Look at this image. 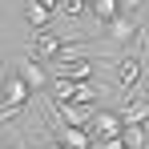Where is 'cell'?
<instances>
[{
	"instance_id": "cell-17",
	"label": "cell",
	"mask_w": 149,
	"mask_h": 149,
	"mask_svg": "<svg viewBox=\"0 0 149 149\" xmlns=\"http://www.w3.org/2000/svg\"><path fill=\"white\" fill-rule=\"evenodd\" d=\"M40 149H61V141H56V137H49V141H45Z\"/></svg>"
},
{
	"instance_id": "cell-14",
	"label": "cell",
	"mask_w": 149,
	"mask_h": 149,
	"mask_svg": "<svg viewBox=\"0 0 149 149\" xmlns=\"http://www.w3.org/2000/svg\"><path fill=\"white\" fill-rule=\"evenodd\" d=\"M141 4H145V0H121V12H125V16H137Z\"/></svg>"
},
{
	"instance_id": "cell-5",
	"label": "cell",
	"mask_w": 149,
	"mask_h": 149,
	"mask_svg": "<svg viewBox=\"0 0 149 149\" xmlns=\"http://www.w3.org/2000/svg\"><path fill=\"white\" fill-rule=\"evenodd\" d=\"M52 137H56V141H61L65 149H97L93 133H89V129H77V125H61Z\"/></svg>"
},
{
	"instance_id": "cell-6",
	"label": "cell",
	"mask_w": 149,
	"mask_h": 149,
	"mask_svg": "<svg viewBox=\"0 0 149 149\" xmlns=\"http://www.w3.org/2000/svg\"><path fill=\"white\" fill-rule=\"evenodd\" d=\"M113 81L121 85V89H133L137 81H141V56L133 52V56H121L117 65H113Z\"/></svg>"
},
{
	"instance_id": "cell-13",
	"label": "cell",
	"mask_w": 149,
	"mask_h": 149,
	"mask_svg": "<svg viewBox=\"0 0 149 149\" xmlns=\"http://www.w3.org/2000/svg\"><path fill=\"white\" fill-rule=\"evenodd\" d=\"M145 52H149V20L137 28V56H145Z\"/></svg>"
},
{
	"instance_id": "cell-10",
	"label": "cell",
	"mask_w": 149,
	"mask_h": 149,
	"mask_svg": "<svg viewBox=\"0 0 149 149\" xmlns=\"http://www.w3.org/2000/svg\"><path fill=\"white\" fill-rule=\"evenodd\" d=\"M24 16H28V24H32V32H36V28H49V20H52L49 8H40V4H32V0L24 4Z\"/></svg>"
},
{
	"instance_id": "cell-11",
	"label": "cell",
	"mask_w": 149,
	"mask_h": 149,
	"mask_svg": "<svg viewBox=\"0 0 149 149\" xmlns=\"http://www.w3.org/2000/svg\"><path fill=\"white\" fill-rule=\"evenodd\" d=\"M121 141H125L129 149H141V141H145V125H125Z\"/></svg>"
},
{
	"instance_id": "cell-9",
	"label": "cell",
	"mask_w": 149,
	"mask_h": 149,
	"mask_svg": "<svg viewBox=\"0 0 149 149\" xmlns=\"http://www.w3.org/2000/svg\"><path fill=\"white\" fill-rule=\"evenodd\" d=\"M85 4H89V12L97 16L101 24H109L113 16H121V0H85Z\"/></svg>"
},
{
	"instance_id": "cell-20",
	"label": "cell",
	"mask_w": 149,
	"mask_h": 149,
	"mask_svg": "<svg viewBox=\"0 0 149 149\" xmlns=\"http://www.w3.org/2000/svg\"><path fill=\"white\" fill-rule=\"evenodd\" d=\"M61 149H65V145H61Z\"/></svg>"
},
{
	"instance_id": "cell-12",
	"label": "cell",
	"mask_w": 149,
	"mask_h": 149,
	"mask_svg": "<svg viewBox=\"0 0 149 149\" xmlns=\"http://www.w3.org/2000/svg\"><path fill=\"white\" fill-rule=\"evenodd\" d=\"M85 8H89L85 0H61V12H65V16H81Z\"/></svg>"
},
{
	"instance_id": "cell-18",
	"label": "cell",
	"mask_w": 149,
	"mask_h": 149,
	"mask_svg": "<svg viewBox=\"0 0 149 149\" xmlns=\"http://www.w3.org/2000/svg\"><path fill=\"white\" fill-rule=\"evenodd\" d=\"M141 149H149V125H145V141H141Z\"/></svg>"
},
{
	"instance_id": "cell-8",
	"label": "cell",
	"mask_w": 149,
	"mask_h": 149,
	"mask_svg": "<svg viewBox=\"0 0 149 149\" xmlns=\"http://www.w3.org/2000/svg\"><path fill=\"white\" fill-rule=\"evenodd\" d=\"M145 121H149V101L145 97H133L121 109V125H145Z\"/></svg>"
},
{
	"instance_id": "cell-16",
	"label": "cell",
	"mask_w": 149,
	"mask_h": 149,
	"mask_svg": "<svg viewBox=\"0 0 149 149\" xmlns=\"http://www.w3.org/2000/svg\"><path fill=\"white\" fill-rule=\"evenodd\" d=\"M32 4H40V8H49V12H61V0H32Z\"/></svg>"
},
{
	"instance_id": "cell-4",
	"label": "cell",
	"mask_w": 149,
	"mask_h": 149,
	"mask_svg": "<svg viewBox=\"0 0 149 149\" xmlns=\"http://www.w3.org/2000/svg\"><path fill=\"white\" fill-rule=\"evenodd\" d=\"M61 49H65V36H56L52 28H36V32H32V52H36L40 61H56Z\"/></svg>"
},
{
	"instance_id": "cell-19",
	"label": "cell",
	"mask_w": 149,
	"mask_h": 149,
	"mask_svg": "<svg viewBox=\"0 0 149 149\" xmlns=\"http://www.w3.org/2000/svg\"><path fill=\"white\" fill-rule=\"evenodd\" d=\"M12 149H32V145H24V141H16V145H12Z\"/></svg>"
},
{
	"instance_id": "cell-2",
	"label": "cell",
	"mask_w": 149,
	"mask_h": 149,
	"mask_svg": "<svg viewBox=\"0 0 149 149\" xmlns=\"http://www.w3.org/2000/svg\"><path fill=\"white\" fill-rule=\"evenodd\" d=\"M93 56H73V61H52V81H93Z\"/></svg>"
},
{
	"instance_id": "cell-15",
	"label": "cell",
	"mask_w": 149,
	"mask_h": 149,
	"mask_svg": "<svg viewBox=\"0 0 149 149\" xmlns=\"http://www.w3.org/2000/svg\"><path fill=\"white\" fill-rule=\"evenodd\" d=\"M97 149H129V145H125L121 137H113V141H97Z\"/></svg>"
},
{
	"instance_id": "cell-1",
	"label": "cell",
	"mask_w": 149,
	"mask_h": 149,
	"mask_svg": "<svg viewBox=\"0 0 149 149\" xmlns=\"http://www.w3.org/2000/svg\"><path fill=\"white\" fill-rule=\"evenodd\" d=\"M89 133H93V141H113V137H121L125 125H121V113H113V109H97L89 125H85Z\"/></svg>"
},
{
	"instance_id": "cell-7",
	"label": "cell",
	"mask_w": 149,
	"mask_h": 149,
	"mask_svg": "<svg viewBox=\"0 0 149 149\" xmlns=\"http://www.w3.org/2000/svg\"><path fill=\"white\" fill-rule=\"evenodd\" d=\"M105 32H109V40H117V45H133L137 40V24H133V16H113L109 24H105Z\"/></svg>"
},
{
	"instance_id": "cell-3",
	"label": "cell",
	"mask_w": 149,
	"mask_h": 149,
	"mask_svg": "<svg viewBox=\"0 0 149 149\" xmlns=\"http://www.w3.org/2000/svg\"><path fill=\"white\" fill-rule=\"evenodd\" d=\"M16 73H20V77L28 81V89H32V93H40V89H49V85H52V77H49V69H45V61H40V56H36L32 49H28L24 56H20Z\"/></svg>"
}]
</instances>
